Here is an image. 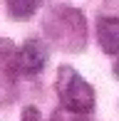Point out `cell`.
Returning a JSON list of instances; mask_svg holds the SVG:
<instances>
[{"label":"cell","instance_id":"1","mask_svg":"<svg viewBox=\"0 0 119 121\" xmlns=\"http://www.w3.org/2000/svg\"><path fill=\"white\" fill-rule=\"evenodd\" d=\"M42 30H45L47 40L64 52H82L89 40V27L82 10L69 8V5L50 8V13L45 15V22H42Z\"/></svg>","mask_w":119,"mask_h":121},{"label":"cell","instance_id":"2","mask_svg":"<svg viewBox=\"0 0 119 121\" xmlns=\"http://www.w3.org/2000/svg\"><path fill=\"white\" fill-rule=\"evenodd\" d=\"M55 89L62 104V111H67L69 116H89L94 111V89L82 74L69 64H62L57 69Z\"/></svg>","mask_w":119,"mask_h":121},{"label":"cell","instance_id":"3","mask_svg":"<svg viewBox=\"0 0 119 121\" xmlns=\"http://www.w3.org/2000/svg\"><path fill=\"white\" fill-rule=\"evenodd\" d=\"M47 45L42 40H27L25 45L10 52V72L20 77H37L47 64Z\"/></svg>","mask_w":119,"mask_h":121},{"label":"cell","instance_id":"4","mask_svg":"<svg viewBox=\"0 0 119 121\" xmlns=\"http://www.w3.org/2000/svg\"><path fill=\"white\" fill-rule=\"evenodd\" d=\"M94 35H97V42H99L102 52H107L109 57H117L119 52V20L114 15H102L97 17L94 22Z\"/></svg>","mask_w":119,"mask_h":121},{"label":"cell","instance_id":"5","mask_svg":"<svg viewBox=\"0 0 119 121\" xmlns=\"http://www.w3.org/2000/svg\"><path fill=\"white\" fill-rule=\"evenodd\" d=\"M40 5H42V0H5L8 15L13 20H30L40 10Z\"/></svg>","mask_w":119,"mask_h":121},{"label":"cell","instance_id":"6","mask_svg":"<svg viewBox=\"0 0 119 121\" xmlns=\"http://www.w3.org/2000/svg\"><path fill=\"white\" fill-rule=\"evenodd\" d=\"M23 121H45L37 106H25L23 109Z\"/></svg>","mask_w":119,"mask_h":121}]
</instances>
